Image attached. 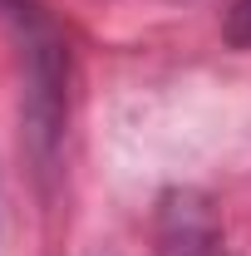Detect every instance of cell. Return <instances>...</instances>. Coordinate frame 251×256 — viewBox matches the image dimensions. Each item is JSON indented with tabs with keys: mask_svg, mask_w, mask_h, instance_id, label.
I'll use <instances>...</instances> for the list:
<instances>
[{
	"mask_svg": "<svg viewBox=\"0 0 251 256\" xmlns=\"http://www.w3.org/2000/svg\"><path fill=\"white\" fill-rule=\"evenodd\" d=\"M226 40L251 50V0H236L232 5V20H226Z\"/></svg>",
	"mask_w": 251,
	"mask_h": 256,
	"instance_id": "obj_1",
	"label": "cell"
}]
</instances>
